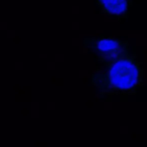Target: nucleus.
<instances>
[{"mask_svg": "<svg viewBox=\"0 0 147 147\" xmlns=\"http://www.w3.org/2000/svg\"><path fill=\"white\" fill-rule=\"evenodd\" d=\"M85 44L92 49L101 61L106 64L129 55L127 44L112 37L100 36L87 38L85 40Z\"/></svg>", "mask_w": 147, "mask_h": 147, "instance_id": "2", "label": "nucleus"}, {"mask_svg": "<svg viewBox=\"0 0 147 147\" xmlns=\"http://www.w3.org/2000/svg\"><path fill=\"white\" fill-rule=\"evenodd\" d=\"M92 83L103 95L133 94L143 81V71L130 55L107 64L106 70L93 74Z\"/></svg>", "mask_w": 147, "mask_h": 147, "instance_id": "1", "label": "nucleus"}, {"mask_svg": "<svg viewBox=\"0 0 147 147\" xmlns=\"http://www.w3.org/2000/svg\"><path fill=\"white\" fill-rule=\"evenodd\" d=\"M106 14L114 17H122L128 9V0H97Z\"/></svg>", "mask_w": 147, "mask_h": 147, "instance_id": "3", "label": "nucleus"}]
</instances>
